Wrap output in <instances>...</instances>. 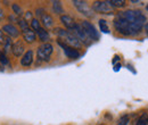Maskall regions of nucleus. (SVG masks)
Returning a JSON list of instances; mask_svg holds the SVG:
<instances>
[{
  "label": "nucleus",
  "instance_id": "obj_5",
  "mask_svg": "<svg viewBox=\"0 0 148 125\" xmlns=\"http://www.w3.org/2000/svg\"><path fill=\"white\" fill-rule=\"evenodd\" d=\"M92 8L95 12L100 14H111L113 12V7L110 5L108 1H95Z\"/></svg>",
  "mask_w": 148,
  "mask_h": 125
},
{
  "label": "nucleus",
  "instance_id": "obj_13",
  "mask_svg": "<svg viewBox=\"0 0 148 125\" xmlns=\"http://www.w3.org/2000/svg\"><path fill=\"white\" fill-rule=\"evenodd\" d=\"M60 20L63 22V24L70 30V31H72L74 27H75V25H76V23L74 22V19L71 16H69V15H63L62 17H60Z\"/></svg>",
  "mask_w": 148,
  "mask_h": 125
},
{
  "label": "nucleus",
  "instance_id": "obj_16",
  "mask_svg": "<svg viewBox=\"0 0 148 125\" xmlns=\"http://www.w3.org/2000/svg\"><path fill=\"white\" fill-rule=\"evenodd\" d=\"M38 36H39L40 40H41L42 42H46V41H48V40H49V33H48L46 30H43L42 27L38 31Z\"/></svg>",
  "mask_w": 148,
  "mask_h": 125
},
{
  "label": "nucleus",
  "instance_id": "obj_4",
  "mask_svg": "<svg viewBox=\"0 0 148 125\" xmlns=\"http://www.w3.org/2000/svg\"><path fill=\"white\" fill-rule=\"evenodd\" d=\"M53 51H54V48H53V46L50 43H43L42 46H40L38 48V58L40 60L49 61Z\"/></svg>",
  "mask_w": 148,
  "mask_h": 125
},
{
  "label": "nucleus",
  "instance_id": "obj_23",
  "mask_svg": "<svg viewBox=\"0 0 148 125\" xmlns=\"http://www.w3.org/2000/svg\"><path fill=\"white\" fill-rule=\"evenodd\" d=\"M13 9H14V12H15V14H17V15H21L23 12H22V8L19 7L18 5H16V3H14L13 5Z\"/></svg>",
  "mask_w": 148,
  "mask_h": 125
},
{
  "label": "nucleus",
  "instance_id": "obj_12",
  "mask_svg": "<svg viewBox=\"0 0 148 125\" xmlns=\"http://www.w3.org/2000/svg\"><path fill=\"white\" fill-rule=\"evenodd\" d=\"M12 51L16 57H21L22 54L24 53V44L22 41H16L13 46H12Z\"/></svg>",
  "mask_w": 148,
  "mask_h": 125
},
{
  "label": "nucleus",
  "instance_id": "obj_14",
  "mask_svg": "<svg viewBox=\"0 0 148 125\" xmlns=\"http://www.w3.org/2000/svg\"><path fill=\"white\" fill-rule=\"evenodd\" d=\"M23 32V36H24V40L26 41V42H29V43H31V42H33L34 40H36V33L29 27L27 30H25V31H22Z\"/></svg>",
  "mask_w": 148,
  "mask_h": 125
},
{
  "label": "nucleus",
  "instance_id": "obj_6",
  "mask_svg": "<svg viewBox=\"0 0 148 125\" xmlns=\"http://www.w3.org/2000/svg\"><path fill=\"white\" fill-rule=\"evenodd\" d=\"M81 26L83 27V30L86 31L87 36H89V39H90V40H93V41L99 40L98 31L96 30V27L93 26L90 22H88V20H83V22H82V24H81Z\"/></svg>",
  "mask_w": 148,
  "mask_h": 125
},
{
  "label": "nucleus",
  "instance_id": "obj_27",
  "mask_svg": "<svg viewBox=\"0 0 148 125\" xmlns=\"http://www.w3.org/2000/svg\"><path fill=\"white\" fill-rule=\"evenodd\" d=\"M3 17V13H2V10H1V8H0V19Z\"/></svg>",
  "mask_w": 148,
  "mask_h": 125
},
{
  "label": "nucleus",
  "instance_id": "obj_11",
  "mask_svg": "<svg viewBox=\"0 0 148 125\" xmlns=\"http://www.w3.org/2000/svg\"><path fill=\"white\" fill-rule=\"evenodd\" d=\"M32 63H33V51L32 50H29V51H26L25 55L22 57L21 64L23 66H31Z\"/></svg>",
  "mask_w": 148,
  "mask_h": 125
},
{
  "label": "nucleus",
  "instance_id": "obj_2",
  "mask_svg": "<svg viewBox=\"0 0 148 125\" xmlns=\"http://www.w3.org/2000/svg\"><path fill=\"white\" fill-rule=\"evenodd\" d=\"M119 15L124 18L127 22H129L131 24H134V25L144 26V23L146 22V16L140 10H131V9H129V10L119 13Z\"/></svg>",
  "mask_w": 148,
  "mask_h": 125
},
{
  "label": "nucleus",
  "instance_id": "obj_3",
  "mask_svg": "<svg viewBox=\"0 0 148 125\" xmlns=\"http://www.w3.org/2000/svg\"><path fill=\"white\" fill-rule=\"evenodd\" d=\"M56 33L59 36V38L63 40L62 42L72 47V48H80L81 47V42L80 40L74 36L73 32L71 31H66V30H63V29H56Z\"/></svg>",
  "mask_w": 148,
  "mask_h": 125
},
{
  "label": "nucleus",
  "instance_id": "obj_29",
  "mask_svg": "<svg viewBox=\"0 0 148 125\" xmlns=\"http://www.w3.org/2000/svg\"><path fill=\"white\" fill-rule=\"evenodd\" d=\"M147 9H148V6H147Z\"/></svg>",
  "mask_w": 148,
  "mask_h": 125
},
{
  "label": "nucleus",
  "instance_id": "obj_20",
  "mask_svg": "<svg viewBox=\"0 0 148 125\" xmlns=\"http://www.w3.org/2000/svg\"><path fill=\"white\" fill-rule=\"evenodd\" d=\"M53 8H54V12L57 14H62L63 13V7H62V3L59 1H54L53 2Z\"/></svg>",
  "mask_w": 148,
  "mask_h": 125
},
{
  "label": "nucleus",
  "instance_id": "obj_28",
  "mask_svg": "<svg viewBox=\"0 0 148 125\" xmlns=\"http://www.w3.org/2000/svg\"><path fill=\"white\" fill-rule=\"evenodd\" d=\"M117 60H119V57H117V56H116V57H115V59H114V60H113V63H115V61H117Z\"/></svg>",
  "mask_w": 148,
  "mask_h": 125
},
{
  "label": "nucleus",
  "instance_id": "obj_10",
  "mask_svg": "<svg viewBox=\"0 0 148 125\" xmlns=\"http://www.w3.org/2000/svg\"><path fill=\"white\" fill-rule=\"evenodd\" d=\"M2 31L5 33H7L9 36H13V38H17L19 34V31L17 30L16 26L12 25V24H7V25H3L2 27Z\"/></svg>",
  "mask_w": 148,
  "mask_h": 125
},
{
  "label": "nucleus",
  "instance_id": "obj_1",
  "mask_svg": "<svg viewBox=\"0 0 148 125\" xmlns=\"http://www.w3.org/2000/svg\"><path fill=\"white\" fill-rule=\"evenodd\" d=\"M114 26L116 29V31L122 34V36H134V34H138L143 26L140 25H134V24H131L129 22H127L123 17H121L119 14L114 19Z\"/></svg>",
  "mask_w": 148,
  "mask_h": 125
},
{
  "label": "nucleus",
  "instance_id": "obj_9",
  "mask_svg": "<svg viewBox=\"0 0 148 125\" xmlns=\"http://www.w3.org/2000/svg\"><path fill=\"white\" fill-rule=\"evenodd\" d=\"M57 42H58V44L64 49V53H65V55H66L69 58H71V59H76V58H79L80 53H79L76 49H74V48H72V47H70V46L63 43L60 40H58Z\"/></svg>",
  "mask_w": 148,
  "mask_h": 125
},
{
  "label": "nucleus",
  "instance_id": "obj_25",
  "mask_svg": "<svg viewBox=\"0 0 148 125\" xmlns=\"http://www.w3.org/2000/svg\"><path fill=\"white\" fill-rule=\"evenodd\" d=\"M6 43V39L3 36V33L0 31V44H5Z\"/></svg>",
  "mask_w": 148,
  "mask_h": 125
},
{
  "label": "nucleus",
  "instance_id": "obj_15",
  "mask_svg": "<svg viewBox=\"0 0 148 125\" xmlns=\"http://www.w3.org/2000/svg\"><path fill=\"white\" fill-rule=\"evenodd\" d=\"M41 22H42V24H43L46 27H51V26L54 25L53 17L49 16L48 14H43V15L41 16Z\"/></svg>",
  "mask_w": 148,
  "mask_h": 125
},
{
  "label": "nucleus",
  "instance_id": "obj_18",
  "mask_svg": "<svg viewBox=\"0 0 148 125\" xmlns=\"http://www.w3.org/2000/svg\"><path fill=\"white\" fill-rule=\"evenodd\" d=\"M136 125H148V115L146 113H144V114L139 117V120L137 121Z\"/></svg>",
  "mask_w": 148,
  "mask_h": 125
},
{
  "label": "nucleus",
  "instance_id": "obj_21",
  "mask_svg": "<svg viewBox=\"0 0 148 125\" xmlns=\"http://www.w3.org/2000/svg\"><path fill=\"white\" fill-rule=\"evenodd\" d=\"M31 27L34 30V31H39L40 29H41V26H40V22L38 20V19H32V22H31Z\"/></svg>",
  "mask_w": 148,
  "mask_h": 125
},
{
  "label": "nucleus",
  "instance_id": "obj_22",
  "mask_svg": "<svg viewBox=\"0 0 148 125\" xmlns=\"http://www.w3.org/2000/svg\"><path fill=\"white\" fill-rule=\"evenodd\" d=\"M128 123H129V116L128 115H124V116H122L119 120L117 125H128Z\"/></svg>",
  "mask_w": 148,
  "mask_h": 125
},
{
  "label": "nucleus",
  "instance_id": "obj_8",
  "mask_svg": "<svg viewBox=\"0 0 148 125\" xmlns=\"http://www.w3.org/2000/svg\"><path fill=\"white\" fill-rule=\"evenodd\" d=\"M73 3H74V6L76 7V9H77L81 14H83V15H86V16H88V17H91V16H92L91 9H90V7L88 6V3H87L86 1L75 0V1H73Z\"/></svg>",
  "mask_w": 148,
  "mask_h": 125
},
{
  "label": "nucleus",
  "instance_id": "obj_19",
  "mask_svg": "<svg viewBox=\"0 0 148 125\" xmlns=\"http://www.w3.org/2000/svg\"><path fill=\"white\" fill-rule=\"evenodd\" d=\"M99 27H100V31L104 32V33H108V32H110V29H108V26H107V23H106V20H104V19H100V20H99Z\"/></svg>",
  "mask_w": 148,
  "mask_h": 125
},
{
  "label": "nucleus",
  "instance_id": "obj_7",
  "mask_svg": "<svg viewBox=\"0 0 148 125\" xmlns=\"http://www.w3.org/2000/svg\"><path fill=\"white\" fill-rule=\"evenodd\" d=\"M71 32H73L74 36L80 40V42H83L84 44H89V40H90V39H89V36H87L86 31L83 30V27H82L81 25L76 24V25H75V27H74Z\"/></svg>",
  "mask_w": 148,
  "mask_h": 125
},
{
  "label": "nucleus",
  "instance_id": "obj_17",
  "mask_svg": "<svg viewBox=\"0 0 148 125\" xmlns=\"http://www.w3.org/2000/svg\"><path fill=\"white\" fill-rule=\"evenodd\" d=\"M108 2H110V5H111L112 7H116V8L125 6V1L124 0H110Z\"/></svg>",
  "mask_w": 148,
  "mask_h": 125
},
{
  "label": "nucleus",
  "instance_id": "obj_24",
  "mask_svg": "<svg viewBox=\"0 0 148 125\" xmlns=\"http://www.w3.org/2000/svg\"><path fill=\"white\" fill-rule=\"evenodd\" d=\"M0 61H1V64H3V65H7V64H8V59H7V57H6L5 54H0Z\"/></svg>",
  "mask_w": 148,
  "mask_h": 125
},
{
  "label": "nucleus",
  "instance_id": "obj_26",
  "mask_svg": "<svg viewBox=\"0 0 148 125\" xmlns=\"http://www.w3.org/2000/svg\"><path fill=\"white\" fill-rule=\"evenodd\" d=\"M145 32L147 33V36H148V23H146V24H145Z\"/></svg>",
  "mask_w": 148,
  "mask_h": 125
}]
</instances>
